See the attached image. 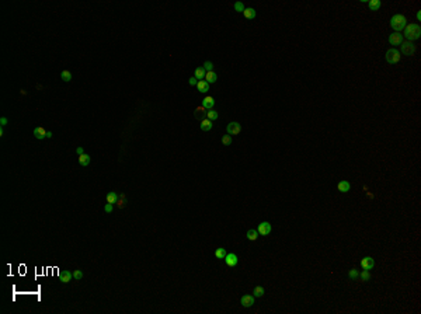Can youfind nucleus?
I'll return each instance as SVG.
<instances>
[{"mask_svg": "<svg viewBox=\"0 0 421 314\" xmlns=\"http://www.w3.org/2000/svg\"><path fill=\"white\" fill-rule=\"evenodd\" d=\"M403 38H407V41H416L421 37V27L420 24H407L403 30Z\"/></svg>", "mask_w": 421, "mask_h": 314, "instance_id": "1", "label": "nucleus"}, {"mask_svg": "<svg viewBox=\"0 0 421 314\" xmlns=\"http://www.w3.org/2000/svg\"><path fill=\"white\" fill-rule=\"evenodd\" d=\"M407 25V20L403 14H395L390 19V27L395 30V32H400L404 30V27Z\"/></svg>", "mask_w": 421, "mask_h": 314, "instance_id": "2", "label": "nucleus"}, {"mask_svg": "<svg viewBox=\"0 0 421 314\" xmlns=\"http://www.w3.org/2000/svg\"><path fill=\"white\" fill-rule=\"evenodd\" d=\"M385 58H386V62L389 63V65H396V63L400 62L402 55H400V52L397 49H395V48H389V49L386 51Z\"/></svg>", "mask_w": 421, "mask_h": 314, "instance_id": "3", "label": "nucleus"}, {"mask_svg": "<svg viewBox=\"0 0 421 314\" xmlns=\"http://www.w3.org/2000/svg\"><path fill=\"white\" fill-rule=\"evenodd\" d=\"M400 48H402V53L406 56H413L414 52H416V45L411 41H403Z\"/></svg>", "mask_w": 421, "mask_h": 314, "instance_id": "4", "label": "nucleus"}, {"mask_svg": "<svg viewBox=\"0 0 421 314\" xmlns=\"http://www.w3.org/2000/svg\"><path fill=\"white\" fill-rule=\"evenodd\" d=\"M226 132L229 135H233V136L234 135H239L240 132H242V125H240L239 122H236V121H234V122H230L229 125L226 126Z\"/></svg>", "mask_w": 421, "mask_h": 314, "instance_id": "5", "label": "nucleus"}, {"mask_svg": "<svg viewBox=\"0 0 421 314\" xmlns=\"http://www.w3.org/2000/svg\"><path fill=\"white\" fill-rule=\"evenodd\" d=\"M257 231H258V234H261V236H268L270 233H271V223L270 222H261L257 227Z\"/></svg>", "mask_w": 421, "mask_h": 314, "instance_id": "6", "label": "nucleus"}, {"mask_svg": "<svg viewBox=\"0 0 421 314\" xmlns=\"http://www.w3.org/2000/svg\"><path fill=\"white\" fill-rule=\"evenodd\" d=\"M403 41H404V38H403V35L400 34V32H393V34L389 35V44L390 45H396V46L399 45L400 46Z\"/></svg>", "mask_w": 421, "mask_h": 314, "instance_id": "7", "label": "nucleus"}, {"mask_svg": "<svg viewBox=\"0 0 421 314\" xmlns=\"http://www.w3.org/2000/svg\"><path fill=\"white\" fill-rule=\"evenodd\" d=\"M223 261L226 262L227 267L233 268V267H236V265H237V262H239V258H237V255H236V254L230 252V254H226V257H225Z\"/></svg>", "mask_w": 421, "mask_h": 314, "instance_id": "8", "label": "nucleus"}, {"mask_svg": "<svg viewBox=\"0 0 421 314\" xmlns=\"http://www.w3.org/2000/svg\"><path fill=\"white\" fill-rule=\"evenodd\" d=\"M374 265H375V261H374V258L372 257H364L362 259H361V267H362V269H372L374 268Z\"/></svg>", "mask_w": 421, "mask_h": 314, "instance_id": "9", "label": "nucleus"}, {"mask_svg": "<svg viewBox=\"0 0 421 314\" xmlns=\"http://www.w3.org/2000/svg\"><path fill=\"white\" fill-rule=\"evenodd\" d=\"M254 301H255V299L253 295H244L240 299V303H242L243 307H251L254 304Z\"/></svg>", "mask_w": 421, "mask_h": 314, "instance_id": "10", "label": "nucleus"}, {"mask_svg": "<svg viewBox=\"0 0 421 314\" xmlns=\"http://www.w3.org/2000/svg\"><path fill=\"white\" fill-rule=\"evenodd\" d=\"M73 279V273L70 272V271H62L61 273H59V282H62V283H69L70 280Z\"/></svg>", "mask_w": 421, "mask_h": 314, "instance_id": "11", "label": "nucleus"}, {"mask_svg": "<svg viewBox=\"0 0 421 314\" xmlns=\"http://www.w3.org/2000/svg\"><path fill=\"white\" fill-rule=\"evenodd\" d=\"M337 189H338L340 192H342V194H345V192H348L351 189V184L348 182V181L342 180V181H340V182L337 184Z\"/></svg>", "mask_w": 421, "mask_h": 314, "instance_id": "12", "label": "nucleus"}, {"mask_svg": "<svg viewBox=\"0 0 421 314\" xmlns=\"http://www.w3.org/2000/svg\"><path fill=\"white\" fill-rule=\"evenodd\" d=\"M212 126H213V123H212V121H209L208 118H205V119H202L201 121V123H200V128H201V131H204V132H208L212 129Z\"/></svg>", "mask_w": 421, "mask_h": 314, "instance_id": "13", "label": "nucleus"}, {"mask_svg": "<svg viewBox=\"0 0 421 314\" xmlns=\"http://www.w3.org/2000/svg\"><path fill=\"white\" fill-rule=\"evenodd\" d=\"M197 89L200 93H208L209 90V83H206L205 80H198L197 83Z\"/></svg>", "mask_w": 421, "mask_h": 314, "instance_id": "14", "label": "nucleus"}, {"mask_svg": "<svg viewBox=\"0 0 421 314\" xmlns=\"http://www.w3.org/2000/svg\"><path fill=\"white\" fill-rule=\"evenodd\" d=\"M213 105H215V100H213L212 97H205L202 100V107L205 108V110H212Z\"/></svg>", "mask_w": 421, "mask_h": 314, "instance_id": "15", "label": "nucleus"}, {"mask_svg": "<svg viewBox=\"0 0 421 314\" xmlns=\"http://www.w3.org/2000/svg\"><path fill=\"white\" fill-rule=\"evenodd\" d=\"M34 136L37 139H40V140H42V139L46 138V131H45L44 128H41V126H38V128L34 129Z\"/></svg>", "mask_w": 421, "mask_h": 314, "instance_id": "16", "label": "nucleus"}, {"mask_svg": "<svg viewBox=\"0 0 421 314\" xmlns=\"http://www.w3.org/2000/svg\"><path fill=\"white\" fill-rule=\"evenodd\" d=\"M216 80H218V74H216L215 72H213V70L206 72V74H205V81H206V83L212 84V83H215Z\"/></svg>", "mask_w": 421, "mask_h": 314, "instance_id": "17", "label": "nucleus"}, {"mask_svg": "<svg viewBox=\"0 0 421 314\" xmlns=\"http://www.w3.org/2000/svg\"><path fill=\"white\" fill-rule=\"evenodd\" d=\"M243 14H244V17L247 20H253L255 16H257V13H255V10L253 7H246L244 11H243Z\"/></svg>", "mask_w": 421, "mask_h": 314, "instance_id": "18", "label": "nucleus"}, {"mask_svg": "<svg viewBox=\"0 0 421 314\" xmlns=\"http://www.w3.org/2000/svg\"><path fill=\"white\" fill-rule=\"evenodd\" d=\"M118 194L117 192H108L107 194V203H111V205H114V203H117L118 202Z\"/></svg>", "mask_w": 421, "mask_h": 314, "instance_id": "19", "label": "nucleus"}, {"mask_svg": "<svg viewBox=\"0 0 421 314\" xmlns=\"http://www.w3.org/2000/svg\"><path fill=\"white\" fill-rule=\"evenodd\" d=\"M246 237H247L250 241H255L258 238V231L255 230V229H250V230H247V233H246Z\"/></svg>", "mask_w": 421, "mask_h": 314, "instance_id": "20", "label": "nucleus"}, {"mask_svg": "<svg viewBox=\"0 0 421 314\" xmlns=\"http://www.w3.org/2000/svg\"><path fill=\"white\" fill-rule=\"evenodd\" d=\"M380 6H382V2L380 0H371V2L368 3V7L371 8L372 11H376L380 8Z\"/></svg>", "mask_w": 421, "mask_h": 314, "instance_id": "21", "label": "nucleus"}, {"mask_svg": "<svg viewBox=\"0 0 421 314\" xmlns=\"http://www.w3.org/2000/svg\"><path fill=\"white\" fill-rule=\"evenodd\" d=\"M79 163H80V165L82 167H87V165L90 164V156L89 154H82V156H79Z\"/></svg>", "mask_w": 421, "mask_h": 314, "instance_id": "22", "label": "nucleus"}, {"mask_svg": "<svg viewBox=\"0 0 421 314\" xmlns=\"http://www.w3.org/2000/svg\"><path fill=\"white\" fill-rule=\"evenodd\" d=\"M205 74H206L205 69H204V68H198V69H195L194 77L197 78V80H201V78H205Z\"/></svg>", "mask_w": 421, "mask_h": 314, "instance_id": "23", "label": "nucleus"}, {"mask_svg": "<svg viewBox=\"0 0 421 314\" xmlns=\"http://www.w3.org/2000/svg\"><path fill=\"white\" fill-rule=\"evenodd\" d=\"M226 250L223 248V247H219V248H216V251H215V257L218 259H225V257H226Z\"/></svg>", "mask_w": 421, "mask_h": 314, "instance_id": "24", "label": "nucleus"}, {"mask_svg": "<svg viewBox=\"0 0 421 314\" xmlns=\"http://www.w3.org/2000/svg\"><path fill=\"white\" fill-rule=\"evenodd\" d=\"M264 293H265V290H264L263 286H255L254 290H253V296L254 297H263Z\"/></svg>", "mask_w": 421, "mask_h": 314, "instance_id": "25", "label": "nucleus"}, {"mask_svg": "<svg viewBox=\"0 0 421 314\" xmlns=\"http://www.w3.org/2000/svg\"><path fill=\"white\" fill-rule=\"evenodd\" d=\"M218 116H219L218 111H215L213 108H212V110L206 111V118H208L209 121H216V119H218Z\"/></svg>", "mask_w": 421, "mask_h": 314, "instance_id": "26", "label": "nucleus"}, {"mask_svg": "<svg viewBox=\"0 0 421 314\" xmlns=\"http://www.w3.org/2000/svg\"><path fill=\"white\" fill-rule=\"evenodd\" d=\"M359 278H361L362 282H368V280L371 279V273H369L368 269H364L362 272H359Z\"/></svg>", "mask_w": 421, "mask_h": 314, "instance_id": "27", "label": "nucleus"}, {"mask_svg": "<svg viewBox=\"0 0 421 314\" xmlns=\"http://www.w3.org/2000/svg\"><path fill=\"white\" fill-rule=\"evenodd\" d=\"M61 78L63 81H66V83H69V81L72 80V73L69 70H62V73H61Z\"/></svg>", "mask_w": 421, "mask_h": 314, "instance_id": "28", "label": "nucleus"}, {"mask_svg": "<svg viewBox=\"0 0 421 314\" xmlns=\"http://www.w3.org/2000/svg\"><path fill=\"white\" fill-rule=\"evenodd\" d=\"M233 8H234V11H237V13H243L246 7H244V4H243L242 2H236L233 4Z\"/></svg>", "mask_w": 421, "mask_h": 314, "instance_id": "29", "label": "nucleus"}, {"mask_svg": "<svg viewBox=\"0 0 421 314\" xmlns=\"http://www.w3.org/2000/svg\"><path fill=\"white\" fill-rule=\"evenodd\" d=\"M348 278H350V279H357V278H359V271H357L355 268L350 269L348 271Z\"/></svg>", "mask_w": 421, "mask_h": 314, "instance_id": "30", "label": "nucleus"}, {"mask_svg": "<svg viewBox=\"0 0 421 314\" xmlns=\"http://www.w3.org/2000/svg\"><path fill=\"white\" fill-rule=\"evenodd\" d=\"M83 276H84V273H83L82 269H74V272H73V278H74V279L80 280V279H83Z\"/></svg>", "mask_w": 421, "mask_h": 314, "instance_id": "31", "label": "nucleus"}, {"mask_svg": "<svg viewBox=\"0 0 421 314\" xmlns=\"http://www.w3.org/2000/svg\"><path fill=\"white\" fill-rule=\"evenodd\" d=\"M222 143H223L225 146H229V144H232V136H230V135H225V136H222Z\"/></svg>", "mask_w": 421, "mask_h": 314, "instance_id": "32", "label": "nucleus"}, {"mask_svg": "<svg viewBox=\"0 0 421 314\" xmlns=\"http://www.w3.org/2000/svg\"><path fill=\"white\" fill-rule=\"evenodd\" d=\"M202 68L205 69L206 72H210V70H213V63H212V62H209V60H206V62L204 63Z\"/></svg>", "mask_w": 421, "mask_h": 314, "instance_id": "33", "label": "nucleus"}, {"mask_svg": "<svg viewBox=\"0 0 421 314\" xmlns=\"http://www.w3.org/2000/svg\"><path fill=\"white\" fill-rule=\"evenodd\" d=\"M204 110H205V108H204V107H198L197 108V110H195V116H197V118H202L204 116Z\"/></svg>", "mask_w": 421, "mask_h": 314, "instance_id": "34", "label": "nucleus"}, {"mask_svg": "<svg viewBox=\"0 0 421 314\" xmlns=\"http://www.w3.org/2000/svg\"><path fill=\"white\" fill-rule=\"evenodd\" d=\"M117 203H118L119 208H124L125 206V195L124 194L121 195V198H118V202H117Z\"/></svg>", "mask_w": 421, "mask_h": 314, "instance_id": "35", "label": "nucleus"}, {"mask_svg": "<svg viewBox=\"0 0 421 314\" xmlns=\"http://www.w3.org/2000/svg\"><path fill=\"white\" fill-rule=\"evenodd\" d=\"M104 210H105L107 213H111V212H112V205H111V203H105Z\"/></svg>", "mask_w": 421, "mask_h": 314, "instance_id": "36", "label": "nucleus"}, {"mask_svg": "<svg viewBox=\"0 0 421 314\" xmlns=\"http://www.w3.org/2000/svg\"><path fill=\"white\" fill-rule=\"evenodd\" d=\"M188 83H189V86H197V83H198V80L195 77H191L188 80Z\"/></svg>", "mask_w": 421, "mask_h": 314, "instance_id": "37", "label": "nucleus"}, {"mask_svg": "<svg viewBox=\"0 0 421 314\" xmlns=\"http://www.w3.org/2000/svg\"><path fill=\"white\" fill-rule=\"evenodd\" d=\"M76 153H77V156H82V154H84V149H83V147H77Z\"/></svg>", "mask_w": 421, "mask_h": 314, "instance_id": "38", "label": "nucleus"}, {"mask_svg": "<svg viewBox=\"0 0 421 314\" xmlns=\"http://www.w3.org/2000/svg\"><path fill=\"white\" fill-rule=\"evenodd\" d=\"M0 125H2V126L7 125V118H6V116H3L2 119H0Z\"/></svg>", "mask_w": 421, "mask_h": 314, "instance_id": "39", "label": "nucleus"}, {"mask_svg": "<svg viewBox=\"0 0 421 314\" xmlns=\"http://www.w3.org/2000/svg\"><path fill=\"white\" fill-rule=\"evenodd\" d=\"M52 136H53V133H52V132H46V138H48V139H51Z\"/></svg>", "mask_w": 421, "mask_h": 314, "instance_id": "40", "label": "nucleus"}, {"mask_svg": "<svg viewBox=\"0 0 421 314\" xmlns=\"http://www.w3.org/2000/svg\"><path fill=\"white\" fill-rule=\"evenodd\" d=\"M417 20H421V13H420V11H418V13H417Z\"/></svg>", "mask_w": 421, "mask_h": 314, "instance_id": "41", "label": "nucleus"}]
</instances>
